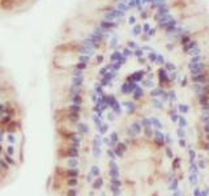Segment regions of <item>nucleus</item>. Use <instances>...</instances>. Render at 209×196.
Returning a JSON list of instances; mask_svg holds the SVG:
<instances>
[{"instance_id":"aec40b11","label":"nucleus","mask_w":209,"mask_h":196,"mask_svg":"<svg viewBox=\"0 0 209 196\" xmlns=\"http://www.w3.org/2000/svg\"><path fill=\"white\" fill-rule=\"evenodd\" d=\"M114 152H115V154H116V157H119V158H123V157H124V152L123 151H120V149L119 148H114Z\"/></svg>"},{"instance_id":"0eeeda50","label":"nucleus","mask_w":209,"mask_h":196,"mask_svg":"<svg viewBox=\"0 0 209 196\" xmlns=\"http://www.w3.org/2000/svg\"><path fill=\"white\" fill-rule=\"evenodd\" d=\"M199 166H197V163H195V162H191L189 163V168H188V171L189 173H193V174H199Z\"/></svg>"},{"instance_id":"4be33fe9","label":"nucleus","mask_w":209,"mask_h":196,"mask_svg":"<svg viewBox=\"0 0 209 196\" xmlns=\"http://www.w3.org/2000/svg\"><path fill=\"white\" fill-rule=\"evenodd\" d=\"M178 123H179V127H180V128H184V127H186V125H187V120L184 119V118L182 117V115H180V118H179Z\"/></svg>"},{"instance_id":"c756f323","label":"nucleus","mask_w":209,"mask_h":196,"mask_svg":"<svg viewBox=\"0 0 209 196\" xmlns=\"http://www.w3.org/2000/svg\"><path fill=\"white\" fill-rule=\"evenodd\" d=\"M152 196H157V193H153V195H152Z\"/></svg>"},{"instance_id":"7ed1b4c3","label":"nucleus","mask_w":209,"mask_h":196,"mask_svg":"<svg viewBox=\"0 0 209 196\" xmlns=\"http://www.w3.org/2000/svg\"><path fill=\"white\" fill-rule=\"evenodd\" d=\"M169 190L170 191H176V190H179V178H174L171 182L169 183Z\"/></svg>"},{"instance_id":"2eb2a0df","label":"nucleus","mask_w":209,"mask_h":196,"mask_svg":"<svg viewBox=\"0 0 209 196\" xmlns=\"http://www.w3.org/2000/svg\"><path fill=\"white\" fill-rule=\"evenodd\" d=\"M109 176L110 178H120L119 170H109Z\"/></svg>"},{"instance_id":"20e7f679","label":"nucleus","mask_w":209,"mask_h":196,"mask_svg":"<svg viewBox=\"0 0 209 196\" xmlns=\"http://www.w3.org/2000/svg\"><path fill=\"white\" fill-rule=\"evenodd\" d=\"M64 175H67L68 178H77L79 176V170L77 169H68L64 171Z\"/></svg>"},{"instance_id":"412c9836","label":"nucleus","mask_w":209,"mask_h":196,"mask_svg":"<svg viewBox=\"0 0 209 196\" xmlns=\"http://www.w3.org/2000/svg\"><path fill=\"white\" fill-rule=\"evenodd\" d=\"M197 166H199V169L204 170V169H206V162L204 161L203 158H200V159H199V162H197Z\"/></svg>"},{"instance_id":"1a4fd4ad","label":"nucleus","mask_w":209,"mask_h":196,"mask_svg":"<svg viewBox=\"0 0 209 196\" xmlns=\"http://www.w3.org/2000/svg\"><path fill=\"white\" fill-rule=\"evenodd\" d=\"M195 158H196V152L193 151V149H189V151H188V161H189V163H191V162H195Z\"/></svg>"},{"instance_id":"c85d7f7f","label":"nucleus","mask_w":209,"mask_h":196,"mask_svg":"<svg viewBox=\"0 0 209 196\" xmlns=\"http://www.w3.org/2000/svg\"><path fill=\"white\" fill-rule=\"evenodd\" d=\"M101 196H106V193H101Z\"/></svg>"},{"instance_id":"a878e982","label":"nucleus","mask_w":209,"mask_h":196,"mask_svg":"<svg viewBox=\"0 0 209 196\" xmlns=\"http://www.w3.org/2000/svg\"><path fill=\"white\" fill-rule=\"evenodd\" d=\"M193 196H201V190L199 187H196L195 190H193Z\"/></svg>"},{"instance_id":"f257e3e1","label":"nucleus","mask_w":209,"mask_h":196,"mask_svg":"<svg viewBox=\"0 0 209 196\" xmlns=\"http://www.w3.org/2000/svg\"><path fill=\"white\" fill-rule=\"evenodd\" d=\"M141 128H142L141 122H133L132 124H131V130H132L133 132L136 134V136L141 134Z\"/></svg>"},{"instance_id":"bb28decb","label":"nucleus","mask_w":209,"mask_h":196,"mask_svg":"<svg viewBox=\"0 0 209 196\" xmlns=\"http://www.w3.org/2000/svg\"><path fill=\"white\" fill-rule=\"evenodd\" d=\"M172 179H174V174H172V173H169V174H167V178H166L167 183H170V182L172 180Z\"/></svg>"},{"instance_id":"6e6552de","label":"nucleus","mask_w":209,"mask_h":196,"mask_svg":"<svg viewBox=\"0 0 209 196\" xmlns=\"http://www.w3.org/2000/svg\"><path fill=\"white\" fill-rule=\"evenodd\" d=\"M77 183H79V179L77 178H68L67 179V186H69V187H76Z\"/></svg>"},{"instance_id":"f3484780","label":"nucleus","mask_w":209,"mask_h":196,"mask_svg":"<svg viewBox=\"0 0 209 196\" xmlns=\"http://www.w3.org/2000/svg\"><path fill=\"white\" fill-rule=\"evenodd\" d=\"M93 157L94 158H99V157H101V148L93 146Z\"/></svg>"},{"instance_id":"a211bd4d","label":"nucleus","mask_w":209,"mask_h":196,"mask_svg":"<svg viewBox=\"0 0 209 196\" xmlns=\"http://www.w3.org/2000/svg\"><path fill=\"white\" fill-rule=\"evenodd\" d=\"M176 135H178L179 139H184V137H186V131H184L183 128L179 127L178 130H176Z\"/></svg>"},{"instance_id":"dca6fc26","label":"nucleus","mask_w":209,"mask_h":196,"mask_svg":"<svg viewBox=\"0 0 209 196\" xmlns=\"http://www.w3.org/2000/svg\"><path fill=\"white\" fill-rule=\"evenodd\" d=\"M106 153H107V157L110 159H113V161H115L116 159V154H115V152H114V149L111 148V149H107V152H106Z\"/></svg>"},{"instance_id":"39448f33","label":"nucleus","mask_w":209,"mask_h":196,"mask_svg":"<svg viewBox=\"0 0 209 196\" xmlns=\"http://www.w3.org/2000/svg\"><path fill=\"white\" fill-rule=\"evenodd\" d=\"M180 163H182V158H180V157H174V158H172V162H171L172 170H179Z\"/></svg>"},{"instance_id":"423d86ee","label":"nucleus","mask_w":209,"mask_h":196,"mask_svg":"<svg viewBox=\"0 0 209 196\" xmlns=\"http://www.w3.org/2000/svg\"><path fill=\"white\" fill-rule=\"evenodd\" d=\"M188 182H189V184H191V186L197 184V182H199V174L189 173V175H188Z\"/></svg>"},{"instance_id":"6ab92c4d","label":"nucleus","mask_w":209,"mask_h":196,"mask_svg":"<svg viewBox=\"0 0 209 196\" xmlns=\"http://www.w3.org/2000/svg\"><path fill=\"white\" fill-rule=\"evenodd\" d=\"M116 148H119L120 151H123V152H127L128 146H127L126 142H118V144H116Z\"/></svg>"},{"instance_id":"5701e85b","label":"nucleus","mask_w":209,"mask_h":196,"mask_svg":"<svg viewBox=\"0 0 209 196\" xmlns=\"http://www.w3.org/2000/svg\"><path fill=\"white\" fill-rule=\"evenodd\" d=\"M165 140H166V144H167V145H171V144H172V139L170 137V134H166V135H165Z\"/></svg>"},{"instance_id":"7c9ffc66","label":"nucleus","mask_w":209,"mask_h":196,"mask_svg":"<svg viewBox=\"0 0 209 196\" xmlns=\"http://www.w3.org/2000/svg\"><path fill=\"white\" fill-rule=\"evenodd\" d=\"M208 157H209V151H208Z\"/></svg>"},{"instance_id":"f03ea898","label":"nucleus","mask_w":209,"mask_h":196,"mask_svg":"<svg viewBox=\"0 0 209 196\" xmlns=\"http://www.w3.org/2000/svg\"><path fill=\"white\" fill-rule=\"evenodd\" d=\"M92 186H93V190H101L102 186H103V178L102 176H97Z\"/></svg>"},{"instance_id":"ddd939ff","label":"nucleus","mask_w":209,"mask_h":196,"mask_svg":"<svg viewBox=\"0 0 209 196\" xmlns=\"http://www.w3.org/2000/svg\"><path fill=\"white\" fill-rule=\"evenodd\" d=\"M165 154H166V157L170 159L174 158V153H172V149L170 148V146H166V148H165Z\"/></svg>"},{"instance_id":"393cba45","label":"nucleus","mask_w":209,"mask_h":196,"mask_svg":"<svg viewBox=\"0 0 209 196\" xmlns=\"http://www.w3.org/2000/svg\"><path fill=\"white\" fill-rule=\"evenodd\" d=\"M201 196H209V188L205 187L204 190H201Z\"/></svg>"},{"instance_id":"b1692460","label":"nucleus","mask_w":209,"mask_h":196,"mask_svg":"<svg viewBox=\"0 0 209 196\" xmlns=\"http://www.w3.org/2000/svg\"><path fill=\"white\" fill-rule=\"evenodd\" d=\"M179 146H180V148H186V146H187L186 140H184V139H179Z\"/></svg>"},{"instance_id":"cd10ccee","label":"nucleus","mask_w":209,"mask_h":196,"mask_svg":"<svg viewBox=\"0 0 209 196\" xmlns=\"http://www.w3.org/2000/svg\"><path fill=\"white\" fill-rule=\"evenodd\" d=\"M172 196H183V192H182L180 190H176V191H174Z\"/></svg>"},{"instance_id":"4468645a","label":"nucleus","mask_w":209,"mask_h":196,"mask_svg":"<svg viewBox=\"0 0 209 196\" xmlns=\"http://www.w3.org/2000/svg\"><path fill=\"white\" fill-rule=\"evenodd\" d=\"M110 183H111V184L119 186V187H121V186H123V183H121L120 178H110Z\"/></svg>"},{"instance_id":"9d476101","label":"nucleus","mask_w":209,"mask_h":196,"mask_svg":"<svg viewBox=\"0 0 209 196\" xmlns=\"http://www.w3.org/2000/svg\"><path fill=\"white\" fill-rule=\"evenodd\" d=\"M90 173L93 174V176H96V178H97V176H99V174H101V170H99L98 166L94 165V166H92V168H90Z\"/></svg>"},{"instance_id":"f8f14e48","label":"nucleus","mask_w":209,"mask_h":196,"mask_svg":"<svg viewBox=\"0 0 209 196\" xmlns=\"http://www.w3.org/2000/svg\"><path fill=\"white\" fill-rule=\"evenodd\" d=\"M109 170H119L118 163H116L115 161H113V159L109 161Z\"/></svg>"},{"instance_id":"9b49d317","label":"nucleus","mask_w":209,"mask_h":196,"mask_svg":"<svg viewBox=\"0 0 209 196\" xmlns=\"http://www.w3.org/2000/svg\"><path fill=\"white\" fill-rule=\"evenodd\" d=\"M144 135H145V137H148V139L154 137V131H152L150 130V127H148V128H145L144 130Z\"/></svg>"}]
</instances>
